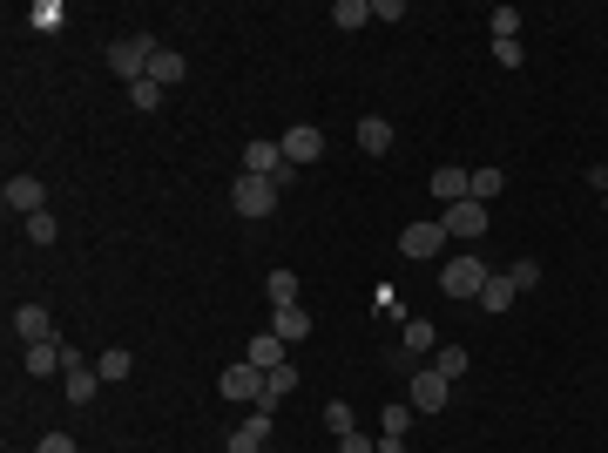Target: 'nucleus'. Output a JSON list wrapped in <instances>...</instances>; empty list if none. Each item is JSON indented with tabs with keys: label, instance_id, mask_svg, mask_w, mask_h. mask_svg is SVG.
Segmentation results:
<instances>
[{
	"label": "nucleus",
	"instance_id": "cd10ccee",
	"mask_svg": "<svg viewBox=\"0 0 608 453\" xmlns=\"http://www.w3.org/2000/svg\"><path fill=\"white\" fill-rule=\"evenodd\" d=\"M487 28H494V41H521V7H494Z\"/></svg>",
	"mask_w": 608,
	"mask_h": 453
},
{
	"label": "nucleus",
	"instance_id": "412c9836",
	"mask_svg": "<svg viewBox=\"0 0 608 453\" xmlns=\"http://www.w3.org/2000/svg\"><path fill=\"white\" fill-rule=\"evenodd\" d=\"M244 359L257 372H271V366H284V339H277V332H257V339L244 345Z\"/></svg>",
	"mask_w": 608,
	"mask_h": 453
},
{
	"label": "nucleus",
	"instance_id": "423d86ee",
	"mask_svg": "<svg viewBox=\"0 0 608 453\" xmlns=\"http://www.w3.org/2000/svg\"><path fill=\"white\" fill-rule=\"evenodd\" d=\"M217 393L223 399H250V406H257V399H264V372L250 366V359H230L223 379H217Z\"/></svg>",
	"mask_w": 608,
	"mask_h": 453
},
{
	"label": "nucleus",
	"instance_id": "2f4dec72",
	"mask_svg": "<svg viewBox=\"0 0 608 453\" xmlns=\"http://www.w3.org/2000/svg\"><path fill=\"white\" fill-rule=\"evenodd\" d=\"M507 278H514V291H534V284H541V264H534V257H521Z\"/></svg>",
	"mask_w": 608,
	"mask_h": 453
},
{
	"label": "nucleus",
	"instance_id": "f257e3e1",
	"mask_svg": "<svg viewBox=\"0 0 608 453\" xmlns=\"http://www.w3.org/2000/svg\"><path fill=\"white\" fill-rule=\"evenodd\" d=\"M156 34H122V41H109V68L122 75V82L136 88V82H149V61H156Z\"/></svg>",
	"mask_w": 608,
	"mask_h": 453
},
{
	"label": "nucleus",
	"instance_id": "39448f33",
	"mask_svg": "<svg viewBox=\"0 0 608 453\" xmlns=\"http://www.w3.org/2000/svg\"><path fill=\"white\" fill-rule=\"evenodd\" d=\"M244 176H277V183H291V163H284V142H271V136L244 142Z\"/></svg>",
	"mask_w": 608,
	"mask_h": 453
},
{
	"label": "nucleus",
	"instance_id": "393cba45",
	"mask_svg": "<svg viewBox=\"0 0 608 453\" xmlns=\"http://www.w3.org/2000/svg\"><path fill=\"white\" fill-rule=\"evenodd\" d=\"M332 21H338V34L365 28V21H372V0H332Z\"/></svg>",
	"mask_w": 608,
	"mask_h": 453
},
{
	"label": "nucleus",
	"instance_id": "4468645a",
	"mask_svg": "<svg viewBox=\"0 0 608 453\" xmlns=\"http://www.w3.org/2000/svg\"><path fill=\"white\" fill-rule=\"evenodd\" d=\"M440 224H446V237H480V230H487V203H473V197L453 203Z\"/></svg>",
	"mask_w": 608,
	"mask_h": 453
},
{
	"label": "nucleus",
	"instance_id": "a211bd4d",
	"mask_svg": "<svg viewBox=\"0 0 608 453\" xmlns=\"http://www.w3.org/2000/svg\"><path fill=\"white\" fill-rule=\"evenodd\" d=\"M426 345H433V325H426V318H406V339L392 345V359H399V366H413Z\"/></svg>",
	"mask_w": 608,
	"mask_h": 453
},
{
	"label": "nucleus",
	"instance_id": "4c0bfd02",
	"mask_svg": "<svg viewBox=\"0 0 608 453\" xmlns=\"http://www.w3.org/2000/svg\"><path fill=\"white\" fill-rule=\"evenodd\" d=\"M338 453H379V440H365V433H345V440H338Z\"/></svg>",
	"mask_w": 608,
	"mask_h": 453
},
{
	"label": "nucleus",
	"instance_id": "1a4fd4ad",
	"mask_svg": "<svg viewBox=\"0 0 608 453\" xmlns=\"http://www.w3.org/2000/svg\"><path fill=\"white\" fill-rule=\"evenodd\" d=\"M284 163H291V170H304V163H318V156H325V136H318V129H311V122H298V129H284Z\"/></svg>",
	"mask_w": 608,
	"mask_h": 453
},
{
	"label": "nucleus",
	"instance_id": "f3484780",
	"mask_svg": "<svg viewBox=\"0 0 608 453\" xmlns=\"http://www.w3.org/2000/svg\"><path fill=\"white\" fill-rule=\"evenodd\" d=\"M61 366H68V345H61V339L28 345V372H34V379H48V372H61Z\"/></svg>",
	"mask_w": 608,
	"mask_h": 453
},
{
	"label": "nucleus",
	"instance_id": "7c9ffc66",
	"mask_svg": "<svg viewBox=\"0 0 608 453\" xmlns=\"http://www.w3.org/2000/svg\"><path fill=\"white\" fill-rule=\"evenodd\" d=\"M129 102H136V115H156V102H163V88H156V82H136V88H129Z\"/></svg>",
	"mask_w": 608,
	"mask_h": 453
},
{
	"label": "nucleus",
	"instance_id": "0eeeda50",
	"mask_svg": "<svg viewBox=\"0 0 608 453\" xmlns=\"http://www.w3.org/2000/svg\"><path fill=\"white\" fill-rule=\"evenodd\" d=\"M0 203H7L14 217H41V210H48V190H41L34 176H7V183H0Z\"/></svg>",
	"mask_w": 608,
	"mask_h": 453
},
{
	"label": "nucleus",
	"instance_id": "9d476101",
	"mask_svg": "<svg viewBox=\"0 0 608 453\" xmlns=\"http://www.w3.org/2000/svg\"><path fill=\"white\" fill-rule=\"evenodd\" d=\"M61 372H68V406H88V399L102 393V372L88 366V359L75 352V345H68V366H61Z\"/></svg>",
	"mask_w": 608,
	"mask_h": 453
},
{
	"label": "nucleus",
	"instance_id": "4be33fe9",
	"mask_svg": "<svg viewBox=\"0 0 608 453\" xmlns=\"http://www.w3.org/2000/svg\"><path fill=\"white\" fill-rule=\"evenodd\" d=\"M291 386H298V372H291V366H271V372H264V399H257V406H264V413H277Z\"/></svg>",
	"mask_w": 608,
	"mask_h": 453
},
{
	"label": "nucleus",
	"instance_id": "c85d7f7f",
	"mask_svg": "<svg viewBox=\"0 0 608 453\" xmlns=\"http://www.w3.org/2000/svg\"><path fill=\"white\" fill-rule=\"evenodd\" d=\"M500 190H507V176H500V170H473V203H487V210H494Z\"/></svg>",
	"mask_w": 608,
	"mask_h": 453
},
{
	"label": "nucleus",
	"instance_id": "ddd939ff",
	"mask_svg": "<svg viewBox=\"0 0 608 453\" xmlns=\"http://www.w3.org/2000/svg\"><path fill=\"white\" fill-rule=\"evenodd\" d=\"M14 339H28V345L55 339V318H48V305H14Z\"/></svg>",
	"mask_w": 608,
	"mask_h": 453
},
{
	"label": "nucleus",
	"instance_id": "9b49d317",
	"mask_svg": "<svg viewBox=\"0 0 608 453\" xmlns=\"http://www.w3.org/2000/svg\"><path fill=\"white\" fill-rule=\"evenodd\" d=\"M426 190H433V197H440L446 210H453V203H467V197H473V170H460V163H440Z\"/></svg>",
	"mask_w": 608,
	"mask_h": 453
},
{
	"label": "nucleus",
	"instance_id": "a878e982",
	"mask_svg": "<svg viewBox=\"0 0 608 453\" xmlns=\"http://www.w3.org/2000/svg\"><path fill=\"white\" fill-rule=\"evenodd\" d=\"M95 372H102V379H129V372H136V352H129V345H109V352L95 359Z\"/></svg>",
	"mask_w": 608,
	"mask_h": 453
},
{
	"label": "nucleus",
	"instance_id": "b1692460",
	"mask_svg": "<svg viewBox=\"0 0 608 453\" xmlns=\"http://www.w3.org/2000/svg\"><path fill=\"white\" fill-rule=\"evenodd\" d=\"M413 406H406V399H386V420H379V433H386V440H406V433H413Z\"/></svg>",
	"mask_w": 608,
	"mask_h": 453
},
{
	"label": "nucleus",
	"instance_id": "f704fd0d",
	"mask_svg": "<svg viewBox=\"0 0 608 453\" xmlns=\"http://www.w3.org/2000/svg\"><path fill=\"white\" fill-rule=\"evenodd\" d=\"M494 61H500V68H521V41H494Z\"/></svg>",
	"mask_w": 608,
	"mask_h": 453
},
{
	"label": "nucleus",
	"instance_id": "58836bf2",
	"mask_svg": "<svg viewBox=\"0 0 608 453\" xmlns=\"http://www.w3.org/2000/svg\"><path fill=\"white\" fill-rule=\"evenodd\" d=\"M602 176H608V163H602ZM602 190H608V183H602Z\"/></svg>",
	"mask_w": 608,
	"mask_h": 453
},
{
	"label": "nucleus",
	"instance_id": "6ab92c4d",
	"mask_svg": "<svg viewBox=\"0 0 608 453\" xmlns=\"http://www.w3.org/2000/svg\"><path fill=\"white\" fill-rule=\"evenodd\" d=\"M183 75H190V61L176 55V48H156V61H149V82H156V88H176Z\"/></svg>",
	"mask_w": 608,
	"mask_h": 453
},
{
	"label": "nucleus",
	"instance_id": "ea45409f",
	"mask_svg": "<svg viewBox=\"0 0 608 453\" xmlns=\"http://www.w3.org/2000/svg\"><path fill=\"white\" fill-rule=\"evenodd\" d=\"M602 203H608V190H602Z\"/></svg>",
	"mask_w": 608,
	"mask_h": 453
},
{
	"label": "nucleus",
	"instance_id": "72a5a7b5",
	"mask_svg": "<svg viewBox=\"0 0 608 453\" xmlns=\"http://www.w3.org/2000/svg\"><path fill=\"white\" fill-rule=\"evenodd\" d=\"M34 28H41V34L61 28V7H55V0H41V7H34Z\"/></svg>",
	"mask_w": 608,
	"mask_h": 453
},
{
	"label": "nucleus",
	"instance_id": "dca6fc26",
	"mask_svg": "<svg viewBox=\"0 0 608 453\" xmlns=\"http://www.w3.org/2000/svg\"><path fill=\"white\" fill-rule=\"evenodd\" d=\"M359 149L365 156H392V122L386 115H359Z\"/></svg>",
	"mask_w": 608,
	"mask_h": 453
},
{
	"label": "nucleus",
	"instance_id": "c9c22d12",
	"mask_svg": "<svg viewBox=\"0 0 608 453\" xmlns=\"http://www.w3.org/2000/svg\"><path fill=\"white\" fill-rule=\"evenodd\" d=\"M34 453H82V447H75L68 433H41V447H34Z\"/></svg>",
	"mask_w": 608,
	"mask_h": 453
},
{
	"label": "nucleus",
	"instance_id": "20e7f679",
	"mask_svg": "<svg viewBox=\"0 0 608 453\" xmlns=\"http://www.w3.org/2000/svg\"><path fill=\"white\" fill-rule=\"evenodd\" d=\"M487 278H494V271H487L480 257H453V264H446V278H440V291H446V298H473V305H480Z\"/></svg>",
	"mask_w": 608,
	"mask_h": 453
},
{
	"label": "nucleus",
	"instance_id": "2eb2a0df",
	"mask_svg": "<svg viewBox=\"0 0 608 453\" xmlns=\"http://www.w3.org/2000/svg\"><path fill=\"white\" fill-rule=\"evenodd\" d=\"M271 332H277L284 345L311 339V312H304V305H271Z\"/></svg>",
	"mask_w": 608,
	"mask_h": 453
},
{
	"label": "nucleus",
	"instance_id": "7ed1b4c3",
	"mask_svg": "<svg viewBox=\"0 0 608 453\" xmlns=\"http://www.w3.org/2000/svg\"><path fill=\"white\" fill-rule=\"evenodd\" d=\"M446 399H453V379H440L433 366H419L413 379H406V406H413V413H446Z\"/></svg>",
	"mask_w": 608,
	"mask_h": 453
},
{
	"label": "nucleus",
	"instance_id": "473e14b6",
	"mask_svg": "<svg viewBox=\"0 0 608 453\" xmlns=\"http://www.w3.org/2000/svg\"><path fill=\"white\" fill-rule=\"evenodd\" d=\"M28 244H55V217H48V210L28 217Z\"/></svg>",
	"mask_w": 608,
	"mask_h": 453
},
{
	"label": "nucleus",
	"instance_id": "bb28decb",
	"mask_svg": "<svg viewBox=\"0 0 608 453\" xmlns=\"http://www.w3.org/2000/svg\"><path fill=\"white\" fill-rule=\"evenodd\" d=\"M467 366H473V359H467V345H440V352H433V372H440V379H460Z\"/></svg>",
	"mask_w": 608,
	"mask_h": 453
},
{
	"label": "nucleus",
	"instance_id": "c756f323",
	"mask_svg": "<svg viewBox=\"0 0 608 453\" xmlns=\"http://www.w3.org/2000/svg\"><path fill=\"white\" fill-rule=\"evenodd\" d=\"M325 426H332L338 440H345V433H359V413H352L345 399H332V406H325Z\"/></svg>",
	"mask_w": 608,
	"mask_h": 453
},
{
	"label": "nucleus",
	"instance_id": "e433bc0d",
	"mask_svg": "<svg viewBox=\"0 0 608 453\" xmlns=\"http://www.w3.org/2000/svg\"><path fill=\"white\" fill-rule=\"evenodd\" d=\"M372 21H406V0H372Z\"/></svg>",
	"mask_w": 608,
	"mask_h": 453
},
{
	"label": "nucleus",
	"instance_id": "aec40b11",
	"mask_svg": "<svg viewBox=\"0 0 608 453\" xmlns=\"http://www.w3.org/2000/svg\"><path fill=\"white\" fill-rule=\"evenodd\" d=\"M514 298H521V291H514V278H507V271H494V278H487V291H480V312L500 318L507 305H514Z\"/></svg>",
	"mask_w": 608,
	"mask_h": 453
},
{
	"label": "nucleus",
	"instance_id": "f8f14e48",
	"mask_svg": "<svg viewBox=\"0 0 608 453\" xmlns=\"http://www.w3.org/2000/svg\"><path fill=\"white\" fill-rule=\"evenodd\" d=\"M264 440H271V413H264V406H250V420L223 440V453H264Z\"/></svg>",
	"mask_w": 608,
	"mask_h": 453
},
{
	"label": "nucleus",
	"instance_id": "f03ea898",
	"mask_svg": "<svg viewBox=\"0 0 608 453\" xmlns=\"http://www.w3.org/2000/svg\"><path fill=\"white\" fill-rule=\"evenodd\" d=\"M277 197H284L277 176H237V183H230V210H237V217H271Z\"/></svg>",
	"mask_w": 608,
	"mask_h": 453
},
{
	"label": "nucleus",
	"instance_id": "6e6552de",
	"mask_svg": "<svg viewBox=\"0 0 608 453\" xmlns=\"http://www.w3.org/2000/svg\"><path fill=\"white\" fill-rule=\"evenodd\" d=\"M399 251L413 257V264L440 257V251H446V224H406V230H399Z\"/></svg>",
	"mask_w": 608,
	"mask_h": 453
},
{
	"label": "nucleus",
	"instance_id": "5701e85b",
	"mask_svg": "<svg viewBox=\"0 0 608 453\" xmlns=\"http://www.w3.org/2000/svg\"><path fill=\"white\" fill-rule=\"evenodd\" d=\"M264 298H271V305H298V271H291V264H277L271 278H264Z\"/></svg>",
	"mask_w": 608,
	"mask_h": 453
}]
</instances>
